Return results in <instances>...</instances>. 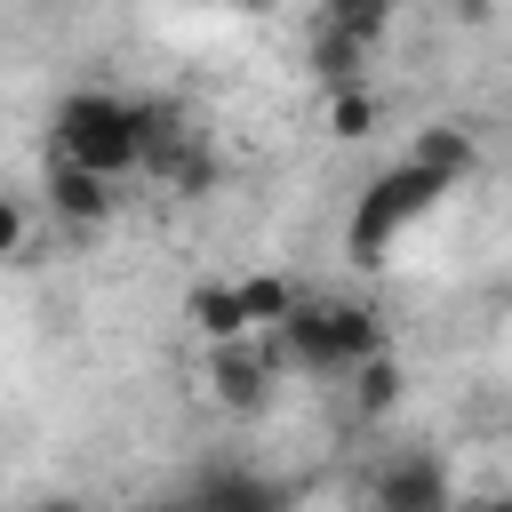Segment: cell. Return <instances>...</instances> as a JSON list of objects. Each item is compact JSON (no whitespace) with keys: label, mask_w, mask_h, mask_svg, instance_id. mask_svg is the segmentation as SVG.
<instances>
[{"label":"cell","mask_w":512,"mask_h":512,"mask_svg":"<svg viewBox=\"0 0 512 512\" xmlns=\"http://www.w3.org/2000/svg\"><path fill=\"white\" fill-rule=\"evenodd\" d=\"M184 128H176V104H152V96H112V88H72L56 104V160L64 168H88L104 184H120L128 168H144L152 152H168Z\"/></svg>","instance_id":"6da1fadb"},{"label":"cell","mask_w":512,"mask_h":512,"mask_svg":"<svg viewBox=\"0 0 512 512\" xmlns=\"http://www.w3.org/2000/svg\"><path fill=\"white\" fill-rule=\"evenodd\" d=\"M440 200H448L440 176H424L416 160H392V168L360 192V208H352V264H384V248H392L416 216H432Z\"/></svg>","instance_id":"7a4b0ae2"},{"label":"cell","mask_w":512,"mask_h":512,"mask_svg":"<svg viewBox=\"0 0 512 512\" xmlns=\"http://www.w3.org/2000/svg\"><path fill=\"white\" fill-rule=\"evenodd\" d=\"M208 392H216L224 416H256V408L272 400V360H264V344H256V336L216 344V352H208Z\"/></svg>","instance_id":"3957f363"},{"label":"cell","mask_w":512,"mask_h":512,"mask_svg":"<svg viewBox=\"0 0 512 512\" xmlns=\"http://www.w3.org/2000/svg\"><path fill=\"white\" fill-rule=\"evenodd\" d=\"M184 512H288V488H272L248 464H208L184 496Z\"/></svg>","instance_id":"277c9868"},{"label":"cell","mask_w":512,"mask_h":512,"mask_svg":"<svg viewBox=\"0 0 512 512\" xmlns=\"http://www.w3.org/2000/svg\"><path fill=\"white\" fill-rule=\"evenodd\" d=\"M312 328H320V344H328V368H360V360L392 352L384 312H368V304H312Z\"/></svg>","instance_id":"5b68a950"},{"label":"cell","mask_w":512,"mask_h":512,"mask_svg":"<svg viewBox=\"0 0 512 512\" xmlns=\"http://www.w3.org/2000/svg\"><path fill=\"white\" fill-rule=\"evenodd\" d=\"M448 504L456 496H448L440 456H392L376 472V512H448Z\"/></svg>","instance_id":"8992f818"},{"label":"cell","mask_w":512,"mask_h":512,"mask_svg":"<svg viewBox=\"0 0 512 512\" xmlns=\"http://www.w3.org/2000/svg\"><path fill=\"white\" fill-rule=\"evenodd\" d=\"M48 208H56L64 224L96 232V224H112L120 184H104V176H88V168H64V160H48Z\"/></svg>","instance_id":"52a82bcc"},{"label":"cell","mask_w":512,"mask_h":512,"mask_svg":"<svg viewBox=\"0 0 512 512\" xmlns=\"http://www.w3.org/2000/svg\"><path fill=\"white\" fill-rule=\"evenodd\" d=\"M408 160L424 168V176H440L448 192L480 168V136L464 128V120H432V128H416V144H408Z\"/></svg>","instance_id":"ba28073f"},{"label":"cell","mask_w":512,"mask_h":512,"mask_svg":"<svg viewBox=\"0 0 512 512\" xmlns=\"http://www.w3.org/2000/svg\"><path fill=\"white\" fill-rule=\"evenodd\" d=\"M184 320H192V336L216 352V344H240L248 336V320H240V296H232V280H192L184 288Z\"/></svg>","instance_id":"9c48e42d"},{"label":"cell","mask_w":512,"mask_h":512,"mask_svg":"<svg viewBox=\"0 0 512 512\" xmlns=\"http://www.w3.org/2000/svg\"><path fill=\"white\" fill-rule=\"evenodd\" d=\"M232 296H240V320H248V336H272L304 296H296V280H280V272H248V280H232Z\"/></svg>","instance_id":"30bf717a"},{"label":"cell","mask_w":512,"mask_h":512,"mask_svg":"<svg viewBox=\"0 0 512 512\" xmlns=\"http://www.w3.org/2000/svg\"><path fill=\"white\" fill-rule=\"evenodd\" d=\"M320 32H336V40H352V48H376V40L392 32V0H328V8H320Z\"/></svg>","instance_id":"8fae6325"},{"label":"cell","mask_w":512,"mask_h":512,"mask_svg":"<svg viewBox=\"0 0 512 512\" xmlns=\"http://www.w3.org/2000/svg\"><path fill=\"white\" fill-rule=\"evenodd\" d=\"M400 392H408L400 352H376V360H360V368H352V400H360V416H392V408H400Z\"/></svg>","instance_id":"7c38bea8"},{"label":"cell","mask_w":512,"mask_h":512,"mask_svg":"<svg viewBox=\"0 0 512 512\" xmlns=\"http://www.w3.org/2000/svg\"><path fill=\"white\" fill-rule=\"evenodd\" d=\"M144 168H160V176H168L176 192H192V200L216 184V152H208V144H192V136H176V144H168V152H152Z\"/></svg>","instance_id":"4fadbf2b"},{"label":"cell","mask_w":512,"mask_h":512,"mask_svg":"<svg viewBox=\"0 0 512 512\" xmlns=\"http://www.w3.org/2000/svg\"><path fill=\"white\" fill-rule=\"evenodd\" d=\"M376 120H384L376 88H336V96H328V136H336V144H360V136H376Z\"/></svg>","instance_id":"5bb4252c"},{"label":"cell","mask_w":512,"mask_h":512,"mask_svg":"<svg viewBox=\"0 0 512 512\" xmlns=\"http://www.w3.org/2000/svg\"><path fill=\"white\" fill-rule=\"evenodd\" d=\"M360 64H368V48H352V40H336V32H312V72L328 80V96H336V88H360Z\"/></svg>","instance_id":"9a60e30c"},{"label":"cell","mask_w":512,"mask_h":512,"mask_svg":"<svg viewBox=\"0 0 512 512\" xmlns=\"http://www.w3.org/2000/svg\"><path fill=\"white\" fill-rule=\"evenodd\" d=\"M24 240H32V216H24V200H16V192H0V264H8V256H24Z\"/></svg>","instance_id":"2e32d148"},{"label":"cell","mask_w":512,"mask_h":512,"mask_svg":"<svg viewBox=\"0 0 512 512\" xmlns=\"http://www.w3.org/2000/svg\"><path fill=\"white\" fill-rule=\"evenodd\" d=\"M32 512H88L80 496H48V504H32Z\"/></svg>","instance_id":"e0dca14e"},{"label":"cell","mask_w":512,"mask_h":512,"mask_svg":"<svg viewBox=\"0 0 512 512\" xmlns=\"http://www.w3.org/2000/svg\"><path fill=\"white\" fill-rule=\"evenodd\" d=\"M472 512H512V504H496V496H488V504H472Z\"/></svg>","instance_id":"ac0fdd59"},{"label":"cell","mask_w":512,"mask_h":512,"mask_svg":"<svg viewBox=\"0 0 512 512\" xmlns=\"http://www.w3.org/2000/svg\"><path fill=\"white\" fill-rule=\"evenodd\" d=\"M152 512H184V504H152Z\"/></svg>","instance_id":"d6986e66"}]
</instances>
